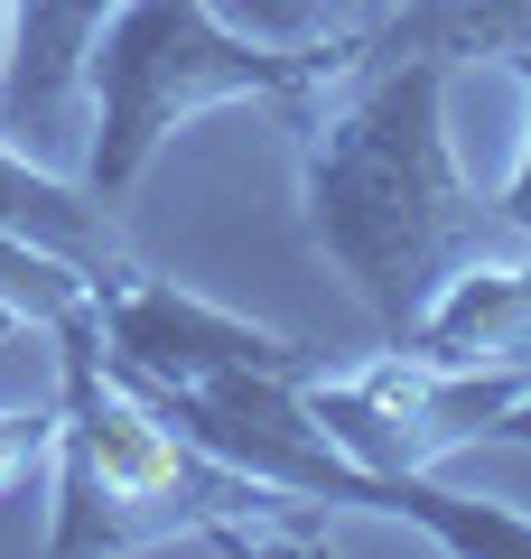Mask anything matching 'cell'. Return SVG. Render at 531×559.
Masks as SVG:
<instances>
[{
	"label": "cell",
	"instance_id": "6da1fadb",
	"mask_svg": "<svg viewBox=\"0 0 531 559\" xmlns=\"http://www.w3.org/2000/svg\"><path fill=\"white\" fill-rule=\"evenodd\" d=\"M335 75L345 84L335 94L317 84L327 103H308V121H298V205H308V242L354 280V299L401 345L438 280L494 242V205L475 197L448 140L457 66L345 57Z\"/></svg>",
	"mask_w": 531,
	"mask_h": 559
},
{
	"label": "cell",
	"instance_id": "7a4b0ae2",
	"mask_svg": "<svg viewBox=\"0 0 531 559\" xmlns=\"http://www.w3.org/2000/svg\"><path fill=\"white\" fill-rule=\"evenodd\" d=\"M317 84L327 66L234 38L205 0H121L84 47V187L121 205L197 112L252 94H317Z\"/></svg>",
	"mask_w": 531,
	"mask_h": 559
},
{
	"label": "cell",
	"instance_id": "3957f363",
	"mask_svg": "<svg viewBox=\"0 0 531 559\" xmlns=\"http://www.w3.org/2000/svg\"><path fill=\"white\" fill-rule=\"evenodd\" d=\"M94 336H103V364L131 382H215V373H317L308 345L271 336V326L234 318V308L177 289V280H150V271H121V280H94Z\"/></svg>",
	"mask_w": 531,
	"mask_h": 559
},
{
	"label": "cell",
	"instance_id": "277c9868",
	"mask_svg": "<svg viewBox=\"0 0 531 559\" xmlns=\"http://www.w3.org/2000/svg\"><path fill=\"white\" fill-rule=\"evenodd\" d=\"M121 0H10V57H0V140L57 168L84 112V47Z\"/></svg>",
	"mask_w": 531,
	"mask_h": 559
},
{
	"label": "cell",
	"instance_id": "5b68a950",
	"mask_svg": "<svg viewBox=\"0 0 531 559\" xmlns=\"http://www.w3.org/2000/svg\"><path fill=\"white\" fill-rule=\"evenodd\" d=\"M401 345L429 364H531V252H467Z\"/></svg>",
	"mask_w": 531,
	"mask_h": 559
},
{
	"label": "cell",
	"instance_id": "8992f818",
	"mask_svg": "<svg viewBox=\"0 0 531 559\" xmlns=\"http://www.w3.org/2000/svg\"><path fill=\"white\" fill-rule=\"evenodd\" d=\"M531 47V0H382L374 28L354 38L364 66H401V57H429V66H504Z\"/></svg>",
	"mask_w": 531,
	"mask_h": 559
},
{
	"label": "cell",
	"instance_id": "52a82bcc",
	"mask_svg": "<svg viewBox=\"0 0 531 559\" xmlns=\"http://www.w3.org/2000/svg\"><path fill=\"white\" fill-rule=\"evenodd\" d=\"M234 38H252V47H280V57H308V66H345L354 57V38H364V0H205Z\"/></svg>",
	"mask_w": 531,
	"mask_h": 559
},
{
	"label": "cell",
	"instance_id": "ba28073f",
	"mask_svg": "<svg viewBox=\"0 0 531 559\" xmlns=\"http://www.w3.org/2000/svg\"><path fill=\"white\" fill-rule=\"evenodd\" d=\"M47 448H57V411H0V485L28 476Z\"/></svg>",
	"mask_w": 531,
	"mask_h": 559
},
{
	"label": "cell",
	"instance_id": "9c48e42d",
	"mask_svg": "<svg viewBox=\"0 0 531 559\" xmlns=\"http://www.w3.org/2000/svg\"><path fill=\"white\" fill-rule=\"evenodd\" d=\"M512 75H522V94H531V47L522 57H504ZM494 224H504V234H522L531 242V131H522V159H512V178H504V197H494Z\"/></svg>",
	"mask_w": 531,
	"mask_h": 559
},
{
	"label": "cell",
	"instance_id": "30bf717a",
	"mask_svg": "<svg viewBox=\"0 0 531 559\" xmlns=\"http://www.w3.org/2000/svg\"><path fill=\"white\" fill-rule=\"evenodd\" d=\"M485 448H531V382H522V392L504 401V419L485 429Z\"/></svg>",
	"mask_w": 531,
	"mask_h": 559
},
{
	"label": "cell",
	"instance_id": "8fae6325",
	"mask_svg": "<svg viewBox=\"0 0 531 559\" xmlns=\"http://www.w3.org/2000/svg\"><path fill=\"white\" fill-rule=\"evenodd\" d=\"M0 57H10V0H0Z\"/></svg>",
	"mask_w": 531,
	"mask_h": 559
},
{
	"label": "cell",
	"instance_id": "7c38bea8",
	"mask_svg": "<svg viewBox=\"0 0 531 559\" xmlns=\"http://www.w3.org/2000/svg\"><path fill=\"white\" fill-rule=\"evenodd\" d=\"M364 10H382V0H364ZM364 28H374V20H364Z\"/></svg>",
	"mask_w": 531,
	"mask_h": 559
}]
</instances>
